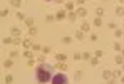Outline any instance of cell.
I'll return each instance as SVG.
<instances>
[{"mask_svg": "<svg viewBox=\"0 0 124 84\" xmlns=\"http://www.w3.org/2000/svg\"><path fill=\"white\" fill-rule=\"evenodd\" d=\"M35 77H37V83H49L52 77H50V71L45 67V66H40V67H37V71H35Z\"/></svg>", "mask_w": 124, "mask_h": 84, "instance_id": "1", "label": "cell"}, {"mask_svg": "<svg viewBox=\"0 0 124 84\" xmlns=\"http://www.w3.org/2000/svg\"><path fill=\"white\" fill-rule=\"evenodd\" d=\"M52 84H67V77L64 76V74H55V76H52Z\"/></svg>", "mask_w": 124, "mask_h": 84, "instance_id": "2", "label": "cell"}]
</instances>
